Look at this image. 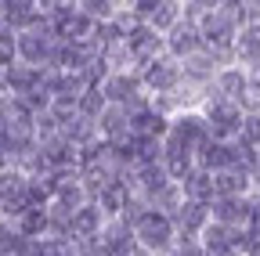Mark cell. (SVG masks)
I'll return each mask as SVG.
<instances>
[{
	"instance_id": "1",
	"label": "cell",
	"mask_w": 260,
	"mask_h": 256,
	"mask_svg": "<svg viewBox=\"0 0 260 256\" xmlns=\"http://www.w3.org/2000/svg\"><path fill=\"white\" fill-rule=\"evenodd\" d=\"M134 238H138V245L148 249L152 256H167V252H174V245H177V224H174V216H167V213L148 209V213L134 224Z\"/></svg>"
},
{
	"instance_id": "2",
	"label": "cell",
	"mask_w": 260,
	"mask_h": 256,
	"mask_svg": "<svg viewBox=\"0 0 260 256\" xmlns=\"http://www.w3.org/2000/svg\"><path fill=\"white\" fill-rule=\"evenodd\" d=\"M199 112H203L206 123H210L213 141H239V130H242L246 112H242L235 101H224V98H217V94H206L203 105H199Z\"/></svg>"
},
{
	"instance_id": "3",
	"label": "cell",
	"mask_w": 260,
	"mask_h": 256,
	"mask_svg": "<svg viewBox=\"0 0 260 256\" xmlns=\"http://www.w3.org/2000/svg\"><path fill=\"white\" fill-rule=\"evenodd\" d=\"M102 94L109 98V105H119V108H126V112H134V108H141V105L152 101L148 90H145V83H141V72H138V69L112 72V76L105 80Z\"/></svg>"
},
{
	"instance_id": "4",
	"label": "cell",
	"mask_w": 260,
	"mask_h": 256,
	"mask_svg": "<svg viewBox=\"0 0 260 256\" xmlns=\"http://www.w3.org/2000/svg\"><path fill=\"white\" fill-rule=\"evenodd\" d=\"M138 72H141V83L148 90V98H162V94H174V90L184 87V69H181V61H174L170 54L155 58L152 65H145Z\"/></svg>"
},
{
	"instance_id": "5",
	"label": "cell",
	"mask_w": 260,
	"mask_h": 256,
	"mask_svg": "<svg viewBox=\"0 0 260 256\" xmlns=\"http://www.w3.org/2000/svg\"><path fill=\"white\" fill-rule=\"evenodd\" d=\"M126 51H130V58H134V69H145L155 58L167 54V36H159L148 22H141V25H134L126 33Z\"/></svg>"
},
{
	"instance_id": "6",
	"label": "cell",
	"mask_w": 260,
	"mask_h": 256,
	"mask_svg": "<svg viewBox=\"0 0 260 256\" xmlns=\"http://www.w3.org/2000/svg\"><path fill=\"white\" fill-rule=\"evenodd\" d=\"M199 51H206V40H203V29L195 25V22H181L174 33L167 36V54L174 58V61H188V58H195Z\"/></svg>"
},
{
	"instance_id": "7",
	"label": "cell",
	"mask_w": 260,
	"mask_h": 256,
	"mask_svg": "<svg viewBox=\"0 0 260 256\" xmlns=\"http://www.w3.org/2000/svg\"><path fill=\"white\" fill-rule=\"evenodd\" d=\"M130 134H134V137H159V141H167L170 119L162 116V112H155L152 101H148V105H141V108L130 112Z\"/></svg>"
},
{
	"instance_id": "8",
	"label": "cell",
	"mask_w": 260,
	"mask_h": 256,
	"mask_svg": "<svg viewBox=\"0 0 260 256\" xmlns=\"http://www.w3.org/2000/svg\"><path fill=\"white\" fill-rule=\"evenodd\" d=\"M249 213H253V195L249 199H213L210 216L224 228H249Z\"/></svg>"
},
{
	"instance_id": "9",
	"label": "cell",
	"mask_w": 260,
	"mask_h": 256,
	"mask_svg": "<svg viewBox=\"0 0 260 256\" xmlns=\"http://www.w3.org/2000/svg\"><path fill=\"white\" fill-rule=\"evenodd\" d=\"M40 152H44V159H47L51 173H54V170H80V148H76L69 137H65V134L44 141Z\"/></svg>"
},
{
	"instance_id": "10",
	"label": "cell",
	"mask_w": 260,
	"mask_h": 256,
	"mask_svg": "<svg viewBox=\"0 0 260 256\" xmlns=\"http://www.w3.org/2000/svg\"><path fill=\"white\" fill-rule=\"evenodd\" d=\"M210 206H199V202H184L177 213H174V224H177V235L181 238H203V231L210 228Z\"/></svg>"
},
{
	"instance_id": "11",
	"label": "cell",
	"mask_w": 260,
	"mask_h": 256,
	"mask_svg": "<svg viewBox=\"0 0 260 256\" xmlns=\"http://www.w3.org/2000/svg\"><path fill=\"white\" fill-rule=\"evenodd\" d=\"M246 87H249V72H246L242 65H232V69H220V72H217V80H213V87H210L206 94H217V98L239 105L242 94H246Z\"/></svg>"
},
{
	"instance_id": "12",
	"label": "cell",
	"mask_w": 260,
	"mask_h": 256,
	"mask_svg": "<svg viewBox=\"0 0 260 256\" xmlns=\"http://www.w3.org/2000/svg\"><path fill=\"white\" fill-rule=\"evenodd\" d=\"M181 22H184V0H155V8L148 15V25L159 36H170Z\"/></svg>"
},
{
	"instance_id": "13",
	"label": "cell",
	"mask_w": 260,
	"mask_h": 256,
	"mask_svg": "<svg viewBox=\"0 0 260 256\" xmlns=\"http://www.w3.org/2000/svg\"><path fill=\"white\" fill-rule=\"evenodd\" d=\"M44 72H47V69H32V65H22V61H18V65L4 76L11 98H29V94L44 90Z\"/></svg>"
},
{
	"instance_id": "14",
	"label": "cell",
	"mask_w": 260,
	"mask_h": 256,
	"mask_svg": "<svg viewBox=\"0 0 260 256\" xmlns=\"http://www.w3.org/2000/svg\"><path fill=\"white\" fill-rule=\"evenodd\" d=\"M213 188H217V199H249L253 177L242 170H220V173H213Z\"/></svg>"
},
{
	"instance_id": "15",
	"label": "cell",
	"mask_w": 260,
	"mask_h": 256,
	"mask_svg": "<svg viewBox=\"0 0 260 256\" xmlns=\"http://www.w3.org/2000/svg\"><path fill=\"white\" fill-rule=\"evenodd\" d=\"M181 191H184V202H199V206H213L217 199V188H213V173L210 170H195L181 180Z\"/></svg>"
},
{
	"instance_id": "16",
	"label": "cell",
	"mask_w": 260,
	"mask_h": 256,
	"mask_svg": "<svg viewBox=\"0 0 260 256\" xmlns=\"http://www.w3.org/2000/svg\"><path fill=\"white\" fill-rule=\"evenodd\" d=\"M98 130H102V141H109V144L126 141L130 137V112L119 108V105H109L105 116L98 119Z\"/></svg>"
},
{
	"instance_id": "17",
	"label": "cell",
	"mask_w": 260,
	"mask_h": 256,
	"mask_svg": "<svg viewBox=\"0 0 260 256\" xmlns=\"http://www.w3.org/2000/svg\"><path fill=\"white\" fill-rule=\"evenodd\" d=\"M109 216L98 209V202H87L76 216H73V238H102Z\"/></svg>"
},
{
	"instance_id": "18",
	"label": "cell",
	"mask_w": 260,
	"mask_h": 256,
	"mask_svg": "<svg viewBox=\"0 0 260 256\" xmlns=\"http://www.w3.org/2000/svg\"><path fill=\"white\" fill-rule=\"evenodd\" d=\"M102 245H105L109 252L130 256V249L138 245V238H134V228H130L126 220H109V224H105V231H102Z\"/></svg>"
},
{
	"instance_id": "19",
	"label": "cell",
	"mask_w": 260,
	"mask_h": 256,
	"mask_svg": "<svg viewBox=\"0 0 260 256\" xmlns=\"http://www.w3.org/2000/svg\"><path fill=\"white\" fill-rule=\"evenodd\" d=\"M260 61V25H246L239 29V40H235V65L253 69Z\"/></svg>"
},
{
	"instance_id": "20",
	"label": "cell",
	"mask_w": 260,
	"mask_h": 256,
	"mask_svg": "<svg viewBox=\"0 0 260 256\" xmlns=\"http://www.w3.org/2000/svg\"><path fill=\"white\" fill-rule=\"evenodd\" d=\"M61 134L69 137V141H73L80 152H83V148H90L94 141H102V130H98V119H87V116H76L73 123H65V126H61Z\"/></svg>"
},
{
	"instance_id": "21",
	"label": "cell",
	"mask_w": 260,
	"mask_h": 256,
	"mask_svg": "<svg viewBox=\"0 0 260 256\" xmlns=\"http://www.w3.org/2000/svg\"><path fill=\"white\" fill-rule=\"evenodd\" d=\"M87 202H90V195H87V188H83V180H80V177H76V180H69V184H61V188L54 191V206L69 209V213H80Z\"/></svg>"
},
{
	"instance_id": "22",
	"label": "cell",
	"mask_w": 260,
	"mask_h": 256,
	"mask_svg": "<svg viewBox=\"0 0 260 256\" xmlns=\"http://www.w3.org/2000/svg\"><path fill=\"white\" fill-rule=\"evenodd\" d=\"M18 235L22 238H29V242H40V238H47V231H51V220H47V209H29L18 224Z\"/></svg>"
},
{
	"instance_id": "23",
	"label": "cell",
	"mask_w": 260,
	"mask_h": 256,
	"mask_svg": "<svg viewBox=\"0 0 260 256\" xmlns=\"http://www.w3.org/2000/svg\"><path fill=\"white\" fill-rule=\"evenodd\" d=\"M148 206L159 209V213H167V216H174V213L184 206V191H181V184H167V188L159 191V195L148 199Z\"/></svg>"
},
{
	"instance_id": "24",
	"label": "cell",
	"mask_w": 260,
	"mask_h": 256,
	"mask_svg": "<svg viewBox=\"0 0 260 256\" xmlns=\"http://www.w3.org/2000/svg\"><path fill=\"white\" fill-rule=\"evenodd\" d=\"M80 11H83L87 18H94L98 25H105V22H112V18H116L119 0H80Z\"/></svg>"
},
{
	"instance_id": "25",
	"label": "cell",
	"mask_w": 260,
	"mask_h": 256,
	"mask_svg": "<svg viewBox=\"0 0 260 256\" xmlns=\"http://www.w3.org/2000/svg\"><path fill=\"white\" fill-rule=\"evenodd\" d=\"M105 108H109V98H105L102 90H87L83 98H80V116H87V119H102Z\"/></svg>"
},
{
	"instance_id": "26",
	"label": "cell",
	"mask_w": 260,
	"mask_h": 256,
	"mask_svg": "<svg viewBox=\"0 0 260 256\" xmlns=\"http://www.w3.org/2000/svg\"><path fill=\"white\" fill-rule=\"evenodd\" d=\"M239 141L260 152V116H246V119H242V130H239Z\"/></svg>"
},
{
	"instance_id": "27",
	"label": "cell",
	"mask_w": 260,
	"mask_h": 256,
	"mask_svg": "<svg viewBox=\"0 0 260 256\" xmlns=\"http://www.w3.org/2000/svg\"><path fill=\"white\" fill-rule=\"evenodd\" d=\"M170 256H206V245H203L199 238H181V235H177V245H174Z\"/></svg>"
},
{
	"instance_id": "28",
	"label": "cell",
	"mask_w": 260,
	"mask_h": 256,
	"mask_svg": "<svg viewBox=\"0 0 260 256\" xmlns=\"http://www.w3.org/2000/svg\"><path fill=\"white\" fill-rule=\"evenodd\" d=\"M246 231H253L260 238V195H253V213H249V228Z\"/></svg>"
},
{
	"instance_id": "29",
	"label": "cell",
	"mask_w": 260,
	"mask_h": 256,
	"mask_svg": "<svg viewBox=\"0 0 260 256\" xmlns=\"http://www.w3.org/2000/svg\"><path fill=\"white\" fill-rule=\"evenodd\" d=\"M8 101H11V90H8V80L0 76V108H8Z\"/></svg>"
},
{
	"instance_id": "30",
	"label": "cell",
	"mask_w": 260,
	"mask_h": 256,
	"mask_svg": "<svg viewBox=\"0 0 260 256\" xmlns=\"http://www.w3.org/2000/svg\"><path fill=\"white\" fill-rule=\"evenodd\" d=\"M249 235H253V231H249ZM246 256H260V238H256V235H253V245L246 249Z\"/></svg>"
},
{
	"instance_id": "31",
	"label": "cell",
	"mask_w": 260,
	"mask_h": 256,
	"mask_svg": "<svg viewBox=\"0 0 260 256\" xmlns=\"http://www.w3.org/2000/svg\"><path fill=\"white\" fill-rule=\"evenodd\" d=\"M0 25H4V18H0Z\"/></svg>"
},
{
	"instance_id": "32",
	"label": "cell",
	"mask_w": 260,
	"mask_h": 256,
	"mask_svg": "<svg viewBox=\"0 0 260 256\" xmlns=\"http://www.w3.org/2000/svg\"><path fill=\"white\" fill-rule=\"evenodd\" d=\"M167 256H170V252H167Z\"/></svg>"
}]
</instances>
